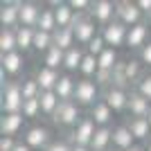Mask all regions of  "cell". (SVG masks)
Segmentation results:
<instances>
[{
    "instance_id": "6da1fadb",
    "label": "cell",
    "mask_w": 151,
    "mask_h": 151,
    "mask_svg": "<svg viewBox=\"0 0 151 151\" xmlns=\"http://www.w3.org/2000/svg\"><path fill=\"white\" fill-rule=\"evenodd\" d=\"M23 93H20L18 81H9L2 72H0V111L2 115L9 113H23Z\"/></svg>"
},
{
    "instance_id": "7a4b0ae2",
    "label": "cell",
    "mask_w": 151,
    "mask_h": 151,
    "mask_svg": "<svg viewBox=\"0 0 151 151\" xmlns=\"http://www.w3.org/2000/svg\"><path fill=\"white\" fill-rule=\"evenodd\" d=\"M77 106L81 108H93L97 101H101V88L95 83V79H79L75 88V99Z\"/></svg>"
},
{
    "instance_id": "3957f363",
    "label": "cell",
    "mask_w": 151,
    "mask_h": 151,
    "mask_svg": "<svg viewBox=\"0 0 151 151\" xmlns=\"http://www.w3.org/2000/svg\"><path fill=\"white\" fill-rule=\"evenodd\" d=\"M70 29L75 32L77 45H81V47H88V43L101 32L99 25L90 18L88 12H86V14H77V18H75V23H72V27H70Z\"/></svg>"
},
{
    "instance_id": "277c9868",
    "label": "cell",
    "mask_w": 151,
    "mask_h": 151,
    "mask_svg": "<svg viewBox=\"0 0 151 151\" xmlns=\"http://www.w3.org/2000/svg\"><path fill=\"white\" fill-rule=\"evenodd\" d=\"M81 120H83L81 106H77L75 101H61L59 111L54 113V117H52V122H54L59 129H65V131H72Z\"/></svg>"
},
{
    "instance_id": "5b68a950",
    "label": "cell",
    "mask_w": 151,
    "mask_h": 151,
    "mask_svg": "<svg viewBox=\"0 0 151 151\" xmlns=\"http://www.w3.org/2000/svg\"><path fill=\"white\" fill-rule=\"evenodd\" d=\"M95 133H97V124L86 115L72 131L65 133V138H68V142L72 147H88V149H90V142H93Z\"/></svg>"
},
{
    "instance_id": "8992f818",
    "label": "cell",
    "mask_w": 151,
    "mask_h": 151,
    "mask_svg": "<svg viewBox=\"0 0 151 151\" xmlns=\"http://www.w3.org/2000/svg\"><path fill=\"white\" fill-rule=\"evenodd\" d=\"M90 18L99 25V29L108 27L111 23H115V16H117V2H111V0H93V5L88 9Z\"/></svg>"
},
{
    "instance_id": "52a82bcc",
    "label": "cell",
    "mask_w": 151,
    "mask_h": 151,
    "mask_svg": "<svg viewBox=\"0 0 151 151\" xmlns=\"http://www.w3.org/2000/svg\"><path fill=\"white\" fill-rule=\"evenodd\" d=\"M115 18L120 20L124 27H135V25H140V23H145L147 20V16L142 12H140V7H138V2L135 0H120L117 2V16Z\"/></svg>"
},
{
    "instance_id": "ba28073f",
    "label": "cell",
    "mask_w": 151,
    "mask_h": 151,
    "mask_svg": "<svg viewBox=\"0 0 151 151\" xmlns=\"http://www.w3.org/2000/svg\"><path fill=\"white\" fill-rule=\"evenodd\" d=\"M23 142L32 151H45L52 145V133L47 126H29L25 131V135H23Z\"/></svg>"
},
{
    "instance_id": "9c48e42d",
    "label": "cell",
    "mask_w": 151,
    "mask_h": 151,
    "mask_svg": "<svg viewBox=\"0 0 151 151\" xmlns=\"http://www.w3.org/2000/svg\"><path fill=\"white\" fill-rule=\"evenodd\" d=\"M25 70V54L23 52H12V54H5L0 57V72L9 79V81H16Z\"/></svg>"
},
{
    "instance_id": "30bf717a",
    "label": "cell",
    "mask_w": 151,
    "mask_h": 151,
    "mask_svg": "<svg viewBox=\"0 0 151 151\" xmlns=\"http://www.w3.org/2000/svg\"><path fill=\"white\" fill-rule=\"evenodd\" d=\"M20 2L23 0H5L0 5V27H7V29L20 27Z\"/></svg>"
},
{
    "instance_id": "8fae6325",
    "label": "cell",
    "mask_w": 151,
    "mask_h": 151,
    "mask_svg": "<svg viewBox=\"0 0 151 151\" xmlns=\"http://www.w3.org/2000/svg\"><path fill=\"white\" fill-rule=\"evenodd\" d=\"M101 99L108 104V108L113 113H126V106H129V90L120 88V86H111L101 93Z\"/></svg>"
},
{
    "instance_id": "7c38bea8",
    "label": "cell",
    "mask_w": 151,
    "mask_h": 151,
    "mask_svg": "<svg viewBox=\"0 0 151 151\" xmlns=\"http://www.w3.org/2000/svg\"><path fill=\"white\" fill-rule=\"evenodd\" d=\"M126 34H129V27H124L120 20H115V23H111L108 27L101 29V36L106 41V47H113V50H117L122 45L126 47Z\"/></svg>"
},
{
    "instance_id": "4fadbf2b",
    "label": "cell",
    "mask_w": 151,
    "mask_h": 151,
    "mask_svg": "<svg viewBox=\"0 0 151 151\" xmlns=\"http://www.w3.org/2000/svg\"><path fill=\"white\" fill-rule=\"evenodd\" d=\"M25 126V115L23 113H9L0 115V135L2 138H16Z\"/></svg>"
},
{
    "instance_id": "5bb4252c",
    "label": "cell",
    "mask_w": 151,
    "mask_h": 151,
    "mask_svg": "<svg viewBox=\"0 0 151 151\" xmlns=\"http://www.w3.org/2000/svg\"><path fill=\"white\" fill-rule=\"evenodd\" d=\"M47 7H52L54 14H57L59 29H70V27H72V23H75V18H77V12L68 5V2H63V0H52V2H47Z\"/></svg>"
},
{
    "instance_id": "9a60e30c",
    "label": "cell",
    "mask_w": 151,
    "mask_h": 151,
    "mask_svg": "<svg viewBox=\"0 0 151 151\" xmlns=\"http://www.w3.org/2000/svg\"><path fill=\"white\" fill-rule=\"evenodd\" d=\"M41 14H43V5L32 2V0H23V2H20V27L36 29Z\"/></svg>"
},
{
    "instance_id": "2e32d148",
    "label": "cell",
    "mask_w": 151,
    "mask_h": 151,
    "mask_svg": "<svg viewBox=\"0 0 151 151\" xmlns=\"http://www.w3.org/2000/svg\"><path fill=\"white\" fill-rule=\"evenodd\" d=\"M126 113H129V117H149L151 113V101L145 99L140 93H135V90H129V106H126Z\"/></svg>"
},
{
    "instance_id": "e0dca14e",
    "label": "cell",
    "mask_w": 151,
    "mask_h": 151,
    "mask_svg": "<svg viewBox=\"0 0 151 151\" xmlns=\"http://www.w3.org/2000/svg\"><path fill=\"white\" fill-rule=\"evenodd\" d=\"M149 25L147 23H140V25L131 27L129 29V34H126V47L129 50H142L147 43H149Z\"/></svg>"
},
{
    "instance_id": "ac0fdd59",
    "label": "cell",
    "mask_w": 151,
    "mask_h": 151,
    "mask_svg": "<svg viewBox=\"0 0 151 151\" xmlns=\"http://www.w3.org/2000/svg\"><path fill=\"white\" fill-rule=\"evenodd\" d=\"M36 81L38 86H41V93H47V90H54L57 88L59 79H61V75H59V70H52L47 68V65H41V68L36 70Z\"/></svg>"
},
{
    "instance_id": "d6986e66",
    "label": "cell",
    "mask_w": 151,
    "mask_h": 151,
    "mask_svg": "<svg viewBox=\"0 0 151 151\" xmlns=\"http://www.w3.org/2000/svg\"><path fill=\"white\" fill-rule=\"evenodd\" d=\"M88 117L95 122V124H97V129H99V126H111V122H113L115 113L108 108L106 101L101 99V101H97V104H95V106L88 111Z\"/></svg>"
},
{
    "instance_id": "ffe728a7",
    "label": "cell",
    "mask_w": 151,
    "mask_h": 151,
    "mask_svg": "<svg viewBox=\"0 0 151 151\" xmlns=\"http://www.w3.org/2000/svg\"><path fill=\"white\" fill-rule=\"evenodd\" d=\"M135 147V138L133 133L129 131L126 124H120V126H113V149H122V151H129Z\"/></svg>"
},
{
    "instance_id": "44dd1931",
    "label": "cell",
    "mask_w": 151,
    "mask_h": 151,
    "mask_svg": "<svg viewBox=\"0 0 151 151\" xmlns=\"http://www.w3.org/2000/svg\"><path fill=\"white\" fill-rule=\"evenodd\" d=\"M111 149H113V129L99 126L93 142H90V151H111Z\"/></svg>"
},
{
    "instance_id": "7402d4cb",
    "label": "cell",
    "mask_w": 151,
    "mask_h": 151,
    "mask_svg": "<svg viewBox=\"0 0 151 151\" xmlns=\"http://www.w3.org/2000/svg\"><path fill=\"white\" fill-rule=\"evenodd\" d=\"M83 57H86V47H81V45H75L72 50L65 52V59H63V70L65 72H79V68H81L83 63Z\"/></svg>"
},
{
    "instance_id": "603a6c76",
    "label": "cell",
    "mask_w": 151,
    "mask_h": 151,
    "mask_svg": "<svg viewBox=\"0 0 151 151\" xmlns=\"http://www.w3.org/2000/svg\"><path fill=\"white\" fill-rule=\"evenodd\" d=\"M38 101H41V115H45V117H54V113L59 111V106H61V99H59V95L54 93V90H47V93H41V97H38Z\"/></svg>"
},
{
    "instance_id": "cb8c5ba5",
    "label": "cell",
    "mask_w": 151,
    "mask_h": 151,
    "mask_svg": "<svg viewBox=\"0 0 151 151\" xmlns=\"http://www.w3.org/2000/svg\"><path fill=\"white\" fill-rule=\"evenodd\" d=\"M75 88H77V81L65 72V75H61V79H59L54 93L59 95V99H61V101H72V99H75Z\"/></svg>"
},
{
    "instance_id": "d4e9b609",
    "label": "cell",
    "mask_w": 151,
    "mask_h": 151,
    "mask_svg": "<svg viewBox=\"0 0 151 151\" xmlns=\"http://www.w3.org/2000/svg\"><path fill=\"white\" fill-rule=\"evenodd\" d=\"M126 126H129V131L133 133L135 140L151 138V126H149V120H147V117H129V120H126Z\"/></svg>"
},
{
    "instance_id": "484cf974",
    "label": "cell",
    "mask_w": 151,
    "mask_h": 151,
    "mask_svg": "<svg viewBox=\"0 0 151 151\" xmlns=\"http://www.w3.org/2000/svg\"><path fill=\"white\" fill-rule=\"evenodd\" d=\"M18 52V43H16V29H7L0 27V57Z\"/></svg>"
},
{
    "instance_id": "4316f807",
    "label": "cell",
    "mask_w": 151,
    "mask_h": 151,
    "mask_svg": "<svg viewBox=\"0 0 151 151\" xmlns=\"http://www.w3.org/2000/svg\"><path fill=\"white\" fill-rule=\"evenodd\" d=\"M34 34H36V29H32V27H18V29H16V43H18V52L27 54V52L34 50Z\"/></svg>"
},
{
    "instance_id": "83f0119b",
    "label": "cell",
    "mask_w": 151,
    "mask_h": 151,
    "mask_svg": "<svg viewBox=\"0 0 151 151\" xmlns=\"http://www.w3.org/2000/svg\"><path fill=\"white\" fill-rule=\"evenodd\" d=\"M142 75H145V70H142L140 59H124V77L129 86H135Z\"/></svg>"
},
{
    "instance_id": "f1b7e54d",
    "label": "cell",
    "mask_w": 151,
    "mask_h": 151,
    "mask_svg": "<svg viewBox=\"0 0 151 151\" xmlns=\"http://www.w3.org/2000/svg\"><path fill=\"white\" fill-rule=\"evenodd\" d=\"M36 29L47 32V34H54V32L59 29V25H57V14H54V9H50V7H43V14H41V18H38Z\"/></svg>"
},
{
    "instance_id": "f546056e",
    "label": "cell",
    "mask_w": 151,
    "mask_h": 151,
    "mask_svg": "<svg viewBox=\"0 0 151 151\" xmlns=\"http://www.w3.org/2000/svg\"><path fill=\"white\" fill-rule=\"evenodd\" d=\"M52 45H54V34L36 29V34H34V52H38V54L45 57V54L52 50Z\"/></svg>"
},
{
    "instance_id": "4dcf8cb0",
    "label": "cell",
    "mask_w": 151,
    "mask_h": 151,
    "mask_svg": "<svg viewBox=\"0 0 151 151\" xmlns=\"http://www.w3.org/2000/svg\"><path fill=\"white\" fill-rule=\"evenodd\" d=\"M20 83V93H23V99H38L41 97V86H38L36 77H23Z\"/></svg>"
},
{
    "instance_id": "1f68e13d",
    "label": "cell",
    "mask_w": 151,
    "mask_h": 151,
    "mask_svg": "<svg viewBox=\"0 0 151 151\" xmlns=\"http://www.w3.org/2000/svg\"><path fill=\"white\" fill-rule=\"evenodd\" d=\"M54 45H57V47H61L63 52L72 50V47L77 45L75 32H72V29H57V32H54Z\"/></svg>"
},
{
    "instance_id": "d6a6232c",
    "label": "cell",
    "mask_w": 151,
    "mask_h": 151,
    "mask_svg": "<svg viewBox=\"0 0 151 151\" xmlns=\"http://www.w3.org/2000/svg\"><path fill=\"white\" fill-rule=\"evenodd\" d=\"M97 72H99V61H97V57H93V54H88V52H86L83 63H81V68H79L81 79H95V77H97Z\"/></svg>"
},
{
    "instance_id": "836d02e7",
    "label": "cell",
    "mask_w": 151,
    "mask_h": 151,
    "mask_svg": "<svg viewBox=\"0 0 151 151\" xmlns=\"http://www.w3.org/2000/svg\"><path fill=\"white\" fill-rule=\"evenodd\" d=\"M63 59H65V52L61 47H57V45H52V50L43 57V63L52 70H59V68H63Z\"/></svg>"
},
{
    "instance_id": "e575fe53",
    "label": "cell",
    "mask_w": 151,
    "mask_h": 151,
    "mask_svg": "<svg viewBox=\"0 0 151 151\" xmlns=\"http://www.w3.org/2000/svg\"><path fill=\"white\" fill-rule=\"evenodd\" d=\"M97 61H99V70H115V65L120 63V59H117V50L106 47V50L101 52V57L97 59Z\"/></svg>"
},
{
    "instance_id": "d590c367",
    "label": "cell",
    "mask_w": 151,
    "mask_h": 151,
    "mask_svg": "<svg viewBox=\"0 0 151 151\" xmlns=\"http://www.w3.org/2000/svg\"><path fill=\"white\" fill-rule=\"evenodd\" d=\"M133 90H135V93H140L142 97H145V99H149V101H151V70H149V72H145V75L140 77V81L133 86Z\"/></svg>"
},
{
    "instance_id": "8d00e7d4",
    "label": "cell",
    "mask_w": 151,
    "mask_h": 151,
    "mask_svg": "<svg viewBox=\"0 0 151 151\" xmlns=\"http://www.w3.org/2000/svg\"><path fill=\"white\" fill-rule=\"evenodd\" d=\"M104 50H106V41H104V36H101V32H99V34H97V36H95L93 41L88 43L86 52H88V54H93V57H97V59H99V57H101V52H104Z\"/></svg>"
},
{
    "instance_id": "74e56055",
    "label": "cell",
    "mask_w": 151,
    "mask_h": 151,
    "mask_svg": "<svg viewBox=\"0 0 151 151\" xmlns=\"http://www.w3.org/2000/svg\"><path fill=\"white\" fill-rule=\"evenodd\" d=\"M23 115H25V120H34L41 115V101L38 99H27L23 104Z\"/></svg>"
},
{
    "instance_id": "f35d334b",
    "label": "cell",
    "mask_w": 151,
    "mask_h": 151,
    "mask_svg": "<svg viewBox=\"0 0 151 151\" xmlns=\"http://www.w3.org/2000/svg\"><path fill=\"white\" fill-rule=\"evenodd\" d=\"M45 151H72V145L68 142V138H61V140H52V145L47 147Z\"/></svg>"
},
{
    "instance_id": "ab89813d",
    "label": "cell",
    "mask_w": 151,
    "mask_h": 151,
    "mask_svg": "<svg viewBox=\"0 0 151 151\" xmlns=\"http://www.w3.org/2000/svg\"><path fill=\"white\" fill-rule=\"evenodd\" d=\"M138 59H140V63L142 65H147V68H151V41L142 47V50L138 52Z\"/></svg>"
},
{
    "instance_id": "60d3db41",
    "label": "cell",
    "mask_w": 151,
    "mask_h": 151,
    "mask_svg": "<svg viewBox=\"0 0 151 151\" xmlns=\"http://www.w3.org/2000/svg\"><path fill=\"white\" fill-rule=\"evenodd\" d=\"M16 145H18L16 138H0V151H14Z\"/></svg>"
},
{
    "instance_id": "b9f144b4",
    "label": "cell",
    "mask_w": 151,
    "mask_h": 151,
    "mask_svg": "<svg viewBox=\"0 0 151 151\" xmlns=\"http://www.w3.org/2000/svg\"><path fill=\"white\" fill-rule=\"evenodd\" d=\"M135 2H138L140 12L145 14V16H149V14H151V0H135Z\"/></svg>"
},
{
    "instance_id": "7bdbcfd3",
    "label": "cell",
    "mask_w": 151,
    "mask_h": 151,
    "mask_svg": "<svg viewBox=\"0 0 151 151\" xmlns=\"http://www.w3.org/2000/svg\"><path fill=\"white\" fill-rule=\"evenodd\" d=\"M14 151H32V149H29V147L25 145V142H20V140H18V145L14 147Z\"/></svg>"
},
{
    "instance_id": "ee69618b",
    "label": "cell",
    "mask_w": 151,
    "mask_h": 151,
    "mask_svg": "<svg viewBox=\"0 0 151 151\" xmlns=\"http://www.w3.org/2000/svg\"><path fill=\"white\" fill-rule=\"evenodd\" d=\"M72 151H90L88 147H72Z\"/></svg>"
},
{
    "instance_id": "f6af8a7d",
    "label": "cell",
    "mask_w": 151,
    "mask_h": 151,
    "mask_svg": "<svg viewBox=\"0 0 151 151\" xmlns=\"http://www.w3.org/2000/svg\"><path fill=\"white\" fill-rule=\"evenodd\" d=\"M129 151H147V149H145V147H140V145H135L133 149H129Z\"/></svg>"
},
{
    "instance_id": "bcb514c9",
    "label": "cell",
    "mask_w": 151,
    "mask_h": 151,
    "mask_svg": "<svg viewBox=\"0 0 151 151\" xmlns=\"http://www.w3.org/2000/svg\"><path fill=\"white\" fill-rule=\"evenodd\" d=\"M145 23H147V25H149V29H151V14H149V16H147V20H145Z\"/></svg>"
},
{
    "instance_id": "7dc6e473",
    "label": "cell",
    "mask_w": 151,
    "mask_h": 151,
    "mask_svg": "<svg viewBox=\"0 0 151 151\" xmlns=\"http://www.w3.org/2000/svg\"><path fill=\"white\" fill-rule=\"evenodd\" d=\"M147 120H149V126H151V113H149V117H147Z\"/></svg>"
},
{
    "instance_id": "c3c4849f",
    "label": "cell",
    "mask_w": 151,
    "mask_h": 151,
    "mask_svg": "<svg viewBox=\"0 0 151 151\" xmlns=\"http://www.w3.org/2000/svg\"><path fill=\"white\" fill-rule=\"evenodd\" d=\"M111 151H122V149H111Z\"/></svg>"
},
{
    "instance_id": "681fc988",
    "label": "cell",
    "mask_w": 151,
    "mask_h": 151,
    "mask_svg": "<svg viewBox=\"0 0 151 151\" xmlns=\"http://www.w3.org/2000/svg\"><path fill=\"white\" fill-rule=\"evenodd\" d=\"M149 151H151V142H149Z\"/></svg>"
}]
</instances>
